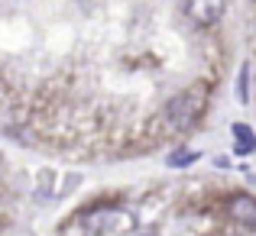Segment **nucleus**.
<instances>
[{
    "mask_svg": "<svg viewBox=\"0 0 256 236\" xmlns=\"http://www.w3.org/2000/svg\"><path fill=\"white\" fill-rule=\"evenodd\" d=\"M201 107H204L201 91H185V94H178V97H172L169 107H166V126H169V130H188V126L198 120Z\"/></svg>",
    "mask_w": 256,
    "mask_h": 236,
    "instance_id": "f257e3e1",
    "label": "nucleus"
},
{
    "mask_svg": "<svg viewBox=\"0 0 256 236\" xmlns=\"http://www.w3.org/2000/svg\"><path fill=\"white\" fill-rule=\"evenodd\" d=\"M88 227L91 230H100V233H117V230H126L130 227V217L117 207H98V211H88L84 214Z\"/></svg>",
    "mask_w": 256,
    "mask_h": 236,
    "instance_id": "f03ea898",
    "label": "nucleus"
},
{
    "mask_svg": "<svg viewBox=\"0 0 256 236\" xmlns=\"http://www.w3.org/2000/svg\"><path fill=\"white\" fill-rule=\"evenodd\" d=\"M185 13L201 26H214L224 16V0H185Z\"/></svg>",
    "mask_w": 256,
    "mask_h": 236,
    "instance_id": "7ed1b4c3",
    "label": "nucleus"
},
{
    "mask_svg": "<svg viewBox=\"0 0 256 236\" xmlns=\"http://www.w3.org/2000/svg\"><path fill=\"white\" fill-rule=\"evenodd\" d=\"M227 214H230V220H237L244 227H256V201L253 198H234Z\"/></svg>",
    "mask_w": 256,
    "mask_h": 236,
    "instance_id": "20e7f679",
    "label": "nucleus"
},
{
    "mask_svg": "<svg viewBox=\"0 0 256 236\" xmlns=\"http://www.w3.org/2000/svg\"><path fill=\"white\" fill-rule=\"evenodd\" d=\"M234 139H237V152H240V156H250V152L256 149V139H253V133L246 130L244 123H237V126H234Z\"/></svg>",
    "mask_w": 256,
    "mask_h": 236,
    "instance_id": "39448f33",
    "label": "nucleus"
},
{
    "mask_svg": "<svg viewBox=\"0 0 256 236\" xmlns=\"http://www.w3.org/2000/svg\"><path fill=\"white\" fill-rule=\"evenodd\" d=\"M246 78H250V65H244V68H240V81H237V94H240V100L250 97V91H246Z\"/></svg>",
    "mask_w": 256,
    "mask_h": 236,
    "instance_id": "423d86ee",
    "label": "nucleus"
},
{
    "mask_svg": "<svg viewBox=\"0 0 256 236\" xmlns=\"http://www.w3.org/2000/svg\"><path fill=\"white\" fill-rule=\"evenodd\" d=\"M194 162V152H178V156H169V165H188Z\"/></svg>",
    "mask_w": 256,
    "mask_h": 236,
    "instance_id": "0eeeda50",
    "label": "nucleus"
},
{
    "mask_svg": "<svg viewBox=\"0 0 256 236\" xmlns=\"http://www.w3.org/2000/svg\"><path fill=\"white\" fill-rule=\"evenodd\" d=\"M140 236H159V233H140Z\"/></svg>",
    "mask_w": 256,
    "mask_h": 236,
    "instance_id": "6e6552de",
    "label": "nucleus"
}]
</instances>
